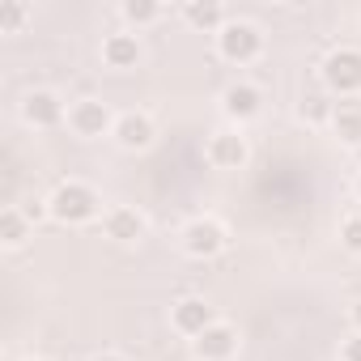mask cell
<instances>
[{"label":"cell","mask_w":361,"mask_h":361,"mask_svg":"<svg viewBox=\"0 0 361 361\" xmlns=\"http://www.w3.org/2000/svg\"><path fill=\"white\" fill-rule=\"evenodd\" d=\"M161 5H157V0H123V5H119V18H123V26L128 30H149V26H157L161 22Z\"/></svg>","instance_id":"17"},{"label":"cell","mask_w":361,"mask_h":361,"mask_svg":"<svg viewBox=\"0 0 361 361\" xmlns=\"http://www.w3.org/2000/svg\"><path fill=\"white\" fill-rule=\"evenodd\" d=\"M18 115H22V123L35 128V132H56V128L68 123V102H64L56 90H30V94L22 98V106H18Z\"/></svg>","instance_id":"6"},{"label":"cell","mask_w":361,"mask_h":361,"mask_svg":"<svg viewBox=\"0 0 361 361\" xmlns=\"http://www.w3.org/2000/svg\"><path fill=\"white\" fill-rule=\"evenodd\" d=\"M217 56L234 68H247L264 56V30L247 18H230L221 30H217Z\"/></svg>","instance_id":"3"},{"label":"cell","mask_w":361,"mask_h":361,"mask_svg":"<svg viewBox=\"0 0 361 361\" xmlns=\"http://www.w3.org/2000/svg\"><path fill=\"white\" fill-rule=\"evenodd\" d=\"M340 361H361V331H353V336L340 344Z\"/></svg>","instance_id":"22"},{"label":"cell","mask_w":361,"mask_h":361,"mask_svg":"<svg viewBox=\"0 0 361 361\" xmlns=\"http://www.w3.org/2000/svg\"><path fill=\"white\" fill-rule=\"evenodd\" d=\"M353 192H357V200H361V174H357V178H353Z\"/></svg>","instance_id":"25"},{"label":"cell","mask_w":361,"mask_h":361,"mask_svg":"<svg viewBox=\"0 0 361 361\" xmlns=\"http://www.w3.org/2000/svg\"><path fill=\"white\" fill-rule=\"evenodd\" d=\"M331 136H336L340 145L357 149V145H361V106L340 102V106H336V115H331Z\"/></svg>","instance_id":"18"},{"label":"cell","mask_w":361,"mask_h":361,"mask_svg":"<svg viewBox=\"0 0 361 361\" xmlns=\"http://www.w3.org/2000/svg\"><path fill=\"white\" fill-rule=\"evenodd\" d=\"M26 361H47V357H26Z\"/></svg>","instance_id":"26"},{"label":"cell","mask_w":361,"mask_h":361,"mask_svg":"<svg viewBox=\"0 0 361 361\" xmlns=\"http://www.w3.org/2000/svg\"><path fill=\"white\" fill-rule=\"evenodd\" d=\"M336 106H340V102H336L327 90H310V94H302V102H298V119H302L306 128H331Z\"/></svg>","instance_id":"15"},{"label":"cell","mask_w":361,"mask_h":361,"mask_svg":"<svg viewBox=\"0 0 361 361\" xmlns=\"http://www.w3.org/2000/svg\"><path fill=\"white\" fill-rule=\"evenodd\" d=\"M221 115L230 119V128H247L264 115V90L255 81H230L221 90Z\"/></svg>","instance_id":"8"},{"label":"cell","mask_w":361,"mask_h":361,"mask_svg":"<svg viewBox=\"0 0 361 361\" xmlns=\"http://www.w3.org/2000/svg\"><path fill=\"white\" fill-rule=\"evenodd\" d=\"M140 60H145V43L136 30H111L102 39V64L111 73H132Z\"/></svg>","instance_id":"12"},{"label":"cell","mask_w":361,"mask_h":361,"mask_svg":"<svg viewBox=\"0 0 361 361\" xmlns=\"http://www.w3.org/2000/svg\"><path fill=\"white\" fill-rule=\"evenodd\" d=\"M94 361H128V357H123V353H98Z\"/></svg>","instance_id":"24"},{"label":"cell","mask_w":361,"mask_h":361,"mask_svg":"<svg viewBox=\"0 0 361 361\" xmlns=\"http://www.w3.org/2000/svg\"><path fill=\"white\" fill-rule=\"evenodd\" d=\"M115 111L102 102V98H77L68 102V132L81 136V140H102L115 132Z\"/></svg>","instance_id":"7"},{"label":"cell","mask_w":361,"mask_h":361,"mask_svg":"<svg viewBox=\"0 0 361 361\" xmlns=\"http://www.w3.org/2000/svg\"><path fill=\"white\" fill-rule=\"evenodd\" d=\"M348 323H353V331H361V298L348 306Z\"/></svg>","instance_id":"23"},{"label":"cell","mask_w":361,"mask_h":361,"mask_svg":"<svg viewBox=\"0 0 361 361\" xmlns=\"http://www.w3.org/2000/svg\"><path fill=\"white\" fill-rule=\"evenodd\" d=\"M319 81L336 102L361 98V47H331L319 64Z\"/></svg>","instance_id":"2"},{"label":"cell","mask_w":361,"mask_h":361,"mask_svg":"<svg viewBox=\"0 0 361 361\" xmlns=\"http://www.w3.org/2000/svg\"><path fill=\"white\" fill-rule=\"evenodd\" d=\"M340 247H344L348 255H361V213H348V217L340 221Z\"/></svg>","instance_id":"20"},{"label":"cell","mask_w":361,"mask_h":361,"mask_svg":"<svg viewBox=\"0 0 361 361\" xmlns=\"http://www.w3.org/2000/svg\"><path fill=\"white\" fill-rule=\"evenodd\" d=\"M18 209L30 217V226H39V221H47V217H51V204H47V196H26Z\"/></svg>","instance_id":"21"},{"label":"cell","mask_w":361,"mask_h":361,"mask_svg":"<svg viewBox=\"0 0 361 361\" xmlns=\"http://www.w3.org/2000/svg\"><path fill=\"white\" fill-rule=\"evenodd\" d=\"M204 161L213 166V170H243L247 161H251V140H247V132L243 128H217V132H209V140H204Z\"/></svg>","instance_id":"5"},{"label":"cell","mask_w":361,"mask_h":361,"mask_svg":"<svg viewBox=\"0 0 361 361\" xmlns=\"http://www.w3.org/2000/svg\"><path fill=\"white\" fill-rule=\"evenodd\" d=\"M178 247H183L188 259H217L230 247V230L217 217H192L183 230H178Z\"/></svg>","instance_id":"4"},{"label":"cell","mask_w":361,"mask_h":361,"mask_svg":"<svg viewBox=\"0 0 361 361\" xmlns=\"http://www.w3.org/2000/svg\"><path fill=\"white\" fill-rule=\"evenodd\" d=\"M51 204V221L60 226H90V221H102V196L85 183V178H60L47 196Z\"/></svg>","instance_id":"1"},{"label":"cell","mask_w":361,"mask_h":361,"mask_svg":"<svg viewBox=\"0 0 361 361\" xmlns=\"http://www.w3.org/2000/svg\"><path fill=\"white\" fill-rule=\"evenodd\" d=\"M102 234H106L111 243H119V247H132V243H140V238L149 234V221H145L140 209L111 204V209L102 213Z\"/></svg>","instance_id":"13"},{"label":"cell","mask_w":361,"mask_h":361,"mask_svg":"<svg viewBox=\"0 0 361 361\" xmlns=\"http://www.w3.org/2000/svg\"><path fill=\"white\" fill-rule=\"evenodd\" d=\"M238 344H243L238 327L226 323V319H217L204 336L192 340V357H196V361H234V357H238Z\"/></svg>","instance_id":"10"},{"label":"cell","mask_w":361,"mask_h":361,"mask_svg":"<svg viewBox=\"0 0 361 361\" xmlns=\"http://www.w3.org/2000/svg\"><path fill=\"white\" fill-rule=\"evenodd\" d=\"M30 234H35V226H30V217H26L18 204H5V209H0V247L18 251V247L30 243Z\"/></svg>","instance_id":"16"},{"label":"cell","mask_w":361,"mask_h":361,"mask_svg":"<svg viewBox=\"0 0 361 361\" xmlns=\"http://www.w3.org/2000/svg\"><path fill=\"white\" fill-rule=\"evenodd\" d=\"M183 22H188L192 30L217 35L230 18H226V5H221V0H188V5H183Z\"/></svg>","instance_id":"14"},{"label":"cell","mask_w":361,"mask_h":361,"mask_svg":"<svg viewBox=\"0 0 361 361\" xmlns=\"http://www.w3.org/2000/svg\"><path fill=\"white\" fill-rule=\"evenodd\" d=\"M213 323H217V310H213L200 293H183L178 302H170V327H174L178 336H183V340L204 336Z\"/></svg>","instance_id":"9"},{"label":"cell","mask_w":361,"mask_h":361,"mask_svg":"<svg viewBox=\"0 0 361 361\" xmlns=\"http://www.w3.org/2000/svg\"><path fill=\"white\" fill-rule=\"evenodd\" d=\"M30 18H35V13H30V5H18V0L0 5V35H18Z\"/></svg>","instance_id":"19"},{"label":"cell","mask_w":361,"mask_h":361,"mask_svg":"<svg viewBox=\"0 0 361 361\" xmlns=\"http://www.w3.org/2000/svg\"><path fill=\"white\" fill-rule=\"evenodd\" d=\"M111 140H115L123 153H145V149L157 140V123H153L149 111H123V115L115 119Z\"/></svg>","instance_id":"11"}]
</instances>
